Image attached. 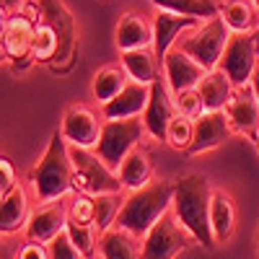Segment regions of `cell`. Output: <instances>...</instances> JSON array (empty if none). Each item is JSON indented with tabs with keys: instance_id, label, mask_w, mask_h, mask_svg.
<instances>
[{
	"instance_id": "cell-1",
	"label": "cell",
	"mask_w": 259,
	"mask_h": 259,
	"mask_svg": "<svg viewBox=\"0 0 259 259\" xmlns=\"http://www.w3.org/2000/svg\"><path fill=\"white\" fill-rule=\"evenodd\" d=\"M210 197L212 187L205 174H184L174 179V205H171V210L182 221V226L192 233L194 244L205 249L218 246L210 228Z\"/></svg>"
},
{
	"instance_id": "cell-2",
	"label": "cell",
	"mask_w": 259,
	"mask_h": 259,
	"mask_svg": "<svg viewBox=\"0 0 259 259\" xmlns=\"http://www.w3.org/2000/svg\"><path fill=\"white\" fill-rule=\"evenodd\" d=\"M174 205V179H150L145 187L124 194L114 226L143 236L153 228Z\"/></svg>"
},
{
	"instance_id": "cell-3",
	"label": "cell",
	"mask_w": 259,
	"mask_h": 259,
	"mask_svg": "<svg viewBox=\"0 0 259 259\" xmlns=\"http://www.w3.org/2000/svg\"><path fill=\"white\" fill-rule=\"evenodd\" d=\"M31 189L39 202L62 200L73 192V161H70V145L62 138V133H52L45 153L36 161L29 174Z\"/></svg>"
},
{
	"instance_id": "cell-4",
	"label": "cell",
	"mask_w": 259,
	"mask_h": 259,
	"mask_svg": "<svg viewBox=\"0 0 259 259\" xmlns=\"http://www.w3.org/2000/svg\"><path fill=\"white\" fill-rule=\"evenodd\" d=\"M70 161H73V192L85 194H119L124 192L119 174L104 163L96 153V148H78L70 145Z\"/></svg>"
},
{
	"instance_id": "cell-5",
	"label": "cell",
	"mask_w": 259,
	"mask_h": 259,
	"mask_svg": "<svg viewBox=\"0 0 259 259\" xmlns=\"http://www.w3.org/2000/svg\"><path fill=\"white\" fill-rule=\"evenodd\" d=\"M228 39H231V29L226 26V21L218 13V16L202 21L200 26H194L192 31H187L177 45L189 57L197 60L205 70H215L221 57H223V50L228 45Z\"/></svg>"
},
{
	"instance_id": "cell-6",
	"label": "cell",
	"mask_w": 259,
	"mask_h": 259,
	"mask_svg": "<svg viewBox=\"0 0 259 259\" xmlns=\"http://www.w3.org/2000/svg\"><path fill=\"white\" fill-rule=\"evenodd\" d=\"M148 138V130L143 117H130V119H104L101 127V138L96 145V153L104 158V163L109 168H119V163L124 161V156L133 148L143 145V140Z\"/></svg>"
},
{
	"instance_id": "cell-7",
	"label": "cell",
	"mask_w": 259,
	"mask_h": 259,
	"mask_svg": "<svg viewBox=\"0 0 259 259\" xmlns=\"http://www.w3.org/2000/svg\"><path fill=\"white\" fill-rule=\"evenodd\" d=\"M189 244H194L192 233L182 226L174 210H168L143 236V259H177Z\"/></svg>"
},
{
	"instance_id": "cell-8",
	"label": "cell",
	"mask_w": 259,
	"mask_h": 259,
	"mask_svg": "<svg viewBox=\"0 0 259 259\" xmlns=\"http://www.w3.org/2000/svg\"><path fill=\"white\" fill-rule=\"evenodd\" d=\"M256 65H259V50H256V41H254V31L231 34L218 68L231 78V83L236 89H241V85H246L251 80Z\"/></svg>"
},
{
	"instance_id": "cell-9",
	"label": "cell",
	"mask_w": 259,
	"mask_h": 259,
	"mask_svg": "<svg viewBox=\"0 0 259 259\" xmlns=\"http://www.w3.org/2000/svg\"><path fill=\"white\" fill-rule=\"evenodd\" d=\"M41 11H45V21H50L52 29L57 31L60 39V50L57 57L50 62V68L62 73L73 65L75 57V47H78V24L75 16L70 13V8L62 3V0H41Z\"/></svg>"
},
{
	"instance_id": "cell-10",
	"label": "cell",
	"mask_w": 259,
	"mask_h": 259,
	"mask_svg": "<svg viewBox=\"0 0 259 259\" xmlns=\"http://www.w3.org/2000/svg\"><path fill=\"white\" fill-rule=\"evenodd\" d=\"M101 127H104V119H99V114L94 109H89L83 104H73L62 114L60 133L68 140V145L96 148L99 138H101Z\"/></svg>"
},
{
	"instance_id": "cell-11",
	"label": "cell",
	"mask_w": 259,
	"mask_h": 259,
	"mask_svg": "<svg viewBox=\"0 0 259 259\" xmlns=\"http://www.w3.org/2000/svg\"><path fill=\"white\" fill-rule=\"evenodd\" d=\"M177 114V106H174V94H171L166 78H158L150 83V99L143 109V122L148 130V138L153 140H163L166 138V127L168 122L174 119Z\"/></svg>"
},
{
	"instance_id": "cell-12",
	"label": "cell",
	"mask_w": 259,
	"mask_h": 259,
	"mask_svg": "<svg viewBox=\"0 0 259 259\" xmlns=\"http://www.w3.org/2000/svg\"><path fill=\"white\" fill-rule=\"evenodd\" d=\"M231 135H233V127L228 122V114L223 109H215V112L205 109L194 119V138H192V145L187 153H192V156L210 153V150L221 148Z\"/></svg>"
},
{
	"instance_id": "cell-13",
	"label": "cell",
	"mask_w": 259,
	"mask_h": 259,
	"mask_svg": "<svg viewBox=\"0 0 259 259\" xmlns=\"http://www.w3.org/2000/svg\"><path fill=\"white\" fill-rule=\"evenodd\" d=\"M34 31H36V24L26 16V13H11V21L6 26V34H3V41H6V50H8V60L16 70H24L34 62L31 60V45H34Z\"/></svg>"
},
{
	"instance_id": "cell-14",
	"label": "cell",
	"mask_w": 259,
	"mask_h": 259,
	"mask_svg": "<svg viewBox=\"0 0 259 259\" xmlns=\"http://www.w3.org/2000/svg\"><path fill=\"white\" fill-rule=\"evenodd\" d=\"M205 68L194 60L189 57L179 45L177 47H171L163 57V78L168 83V89L171 94H179V91H187V89H197L200 80L205 78Z\"/></svg>"
},
{
	"instance_id": "cell-15",
	"label": "cell",
	"mask_w": 259,
	"mask_h": 259,
	"mask_svg": "<svg viewBox=\"0 0 259 259\" xmlns=\"http://www.w3.org/2000/svg\"><path fill=\"white\" fill-rule=\"evenodd\" d=\"M153 52L163 65V57L171 47H177V41L192 31L194 26H200L202 21L194 18V16H179V13H171V11H156L153 16Z\"/></svg>"
},
{
	"instance_id": "cell-16",
	"label": "cell",
	"mask_w": 259,
	"mask_h": 259,
	"mask_svg": "<svg viewBox=\"0 0 259 259\" xmlns=\"http://www.w3.org/2000/svg\"><path fill=\"white\" fill-rule=\"evenodd\" d=\"M65 226H68V207L62 205V200H52V202H39V207L29 215L24 233L29 241L50 244L65 231Z\"/></svg>"
},
{
	"instance_id": "cell-17",
	"label": "cell",
	"mask_w": 259,
	"mask_h": 259,
	"mask_svg": "<svg viewBox=\"0 0 259 259\" xmlns=\"http://www.w3.org/2000/svg\"><path fill=\"white\" fill-rule=\"evenodd\" d=\"M228 114V122L233 127V133L246 135V138H256L259 135V99L254 96L251 85H241L236 89L233 99L228 101V106L223 109Z\"/></svg>"
},
{
	"instance_id": "cell-18",
	"label": "cell",
	"mask_w": 259,
	"mask_h": 259,
	"mask_svg": "<svg viewBox=\"0 0 259 259\" xmlns=\"http://www.w3.org/2000/svg\"><path fill=\"white\" fill-rule=\"evenodd\" d=\"M114 45L119 52L153 47V24L143 13H135V11L122 13L114 29Z\"/></svg>"
},
{
	"instance_id": "cell-19",
	"label": "cell",
	"mask_w": 259,
	"mask_h": 259,
	"mask_svg": "<svg viewBox=\"0 0 259 259\" xmlns=\"http://www.w3.org/2000/svg\"><path fill=\"white\" fill-rule=\"evenodd\" d=\"M150 99V85L138 83V80H127L124 89L101 106V117L104 119H130V117H140L145 104Z\"/></svg>"
},
{
	"instance_id": "cell-20",
	"label": "cell",
	"mask_w": 259,
	"mask_h": 259,
	"mask_svg": "<svg viewBox=\"0 0 259 259\" xmlns=\"http://www.w3.org/2000/svg\"><path fill=\"white\" fill-rule=\"evenodd\" d=\"M29 194L24 184H16L8 194L0 197V236H11L24 231L29 223Z\"/></svg>"
},
{
	"instance_id": "cell-21",
	"label": "cell",
	"mask_w": 259,
	"mask_h": 259,
	"mask_svg": "<svg viewBox=\"0 0 259 259\" xmlns=\"http://www.w3.org/2000/svg\"><path fill=\"white\" fill-rule=\"evenodd\" d=\"M101 259H143V239L119 226H112L99 239Z\"/></svg>"
},
{
	"instance_id": "cell-22",
	"label": "cell",
	"mask_w": 259,
	"mask_h": 259,
	"mask_svg": "<svg viewBox=\"0 0 259 259\" xmlns=\"http://www.w3.org/2000/svg\"><path fill=\"white\" fill-rule=\"evenodd\" d=\"M210 228L215 244H226L236 231V205L226 189H212L210 197Z\"/></svg>"
},
{
	"instance_id": "cell-23",
	"label": "cell",
	"mask_w": 259,
	"mask_h": 259,
	"mask_svg": "<svg viewBox=\"0 0 259 259\" xmlns=\"http://www.w3.org/2000/svg\"><path fill=\"white\" fill-rule=\"evenodd\" d=\"M117 174H119V182L127 192L140 189L153 179V161H150V153L145 150V145H138L130 150L124 156V161L119 163Z\"/></svg>"
},
{
	"instance_id": "cell-24",
	"label": "cell",
	"mask_w": 259,
	"mask_h": 259,
	"mask_svg": "<svg viewBox=\"0 0 259 259\" xmlns=\"http://www.w3.org/2000/svg\"><path fill=\"white\" fill-rule=\"evenodd\" d=\"M122 60V68L130 75V80H138V83H153L161 78V60L156 57L153 47H143V50H127L119 52Z\"/></svg>"
},
{
	"instance_id": "cell-25",
	"label": "cell",
	"mask_w": 259,
	"mask_h": 259,
	"mask_svg": "<svg viewBox=\"0 0 259 259\" xmlns=\"http://www.w3.org/2000/svg\"><path fill=\"white\" fill-rule=\"evenodd\" d=\"M197 91L202 96L205 109L215 112V109H226V106H228V101L236 94V85L231 83V78L221 68H215V70H207L205 73V78L197 85Z\"/></svg>"
},
{
	"instance_id": "cell-26",
	"label": "cell",
	"mask_w": 259,
	"mask_h": 259,
	"mask_svg": "<svg viewBox=\"0 0 259 259\" xmlns=\"http://www.w3.org/2000/svg\"><path fill=\"white\" fill-rule=\"evenodd\" d=\"M218 13L231 29V34H246L259 26V13L251 0H226L218 8Z\"/></svg>"
},
{
	"instance_id": "cell-27",
	"label": "cell",
	"mask_w": 259,
	"mask_h": 259,
	"mask_svg": "<svg viewBox=\"0 0 259 259\" xmlns=\"http://www.w3.org/2000/svg\"><path fill=\"white\" fill-rule=\"evenodd\" d=\"M127 80H130V75L124 73L122 65H106V68H101V70L94 75V80H91V94H94V99L104 106V104H109V101L124 89Z\"/></svg>"
},
{
	"instance_id": "cell-28",
	"label": "cell",
	"mask_w": 259,
	"mask_h": 259,
	"mask_svg": "<svg viewBox=\"0 0 259 259\" xmlns=\"http://www.w3.org/2000/svg\"><path fill=\"white\" fill-rule=\"evenodd\" d=\"M156 6V11H171L179 16H194L200 21H207L212 16H218V6L212 0H150Z\"/></svg>"
},
{
	"instance_id": "cell-29",
	"label": "cell",
	"mask_w": 259,
	"mask_h": 259,
	"mask_svg": "<svg viewBox=\"0 0 259 259\" xmlns=\"http://www.w3.org/2000/svg\"><path fill=\"white\" fill-rule=\"evenodd\" d=\"M57 50H60V39H57V31L52 29L50 21L41 18L36 24V31H34V45H31V60L34 62H45L50 65L55 57H57Z\"/></svg>"
},
{
	"instance_id": "cell-30",
	"label": "cell",
	"mask_w": 259,
	"mask_h": 259,
	"mask_svg": "<svg viewBox=\"0 0 259 259\" xmlns=\"http://www.w3.org/2000/svg\"><path fill=\"white\" fill-rule=\"evenodd\" d=\"M65 233L70 236V241L75 244V249L85 256V259H96L99 251V239L101 233L96 226H85V223H75L68 218V226H65Z\"/></svg>"
},
{
	"instance_id": "cell-31",
	"label": "cell",
	"mask_w": 259,
	"mask_h": 259,
	"mask_svg": "<svg viewBox=\"0 0 259 259\" xmlns=\"http://www.w3.org/2000/svg\"><path fill=\"white\" fill-rule=\"evenodd\" d=\"M192 138H194V119H189V117H182V114H174V119L168 122V127H166V138H163V143L168 145V148H174V150H189V145H192Z\"/></svg>"
},
{
	"instance_id": "cell-32",
	"label": "cell",
	"mask_w": 259,
	"mask_h": 259,
	"mask_svg": "<svg viewBox=\"0 0 259 259\" xmlns=\"http://www.w3.org/2000/svg\"><path fill=\"white\" fill-rule=\"evenodd\" d=\"M122 192L119 194H96V228H99V233H104V231H109L112 226H114V221H117V212H119V207H122Z\"/></svg>"
},
{
	"instance_id": "cell-33",
	"label": "cell",
	"mask_w": 259,
	"mask_h": 259,
	"mask_svg": "<svg viewBox=\"0 0 259 259\" xmlns=\"http://www.w3.org/2000/svg\"><path fill=\"white\" fill-rule=\"evenodd\" d=\"M68 218L75 223L94 226L96 223V197L94 194H85V192H75L68 205Z\"/></svg>"
},
{
	"instance_id": "cell-34",
	"label": "cell",
	"mask_w": 259,
	"mask_h": 259,
	"mask_svg": "<svg viewBox=\"0 0 259 259\" xmlns=\"http://www.w3.org/2000/svg\"><path fill=\"white\" fill-rule=\"evenodd\" d=\"M174 106H177V114L189 117V119H197L205 112V104H202V96L197 89H187V91L174 94Z\"/></svg>"
},
{
	"instance_id": "cell-35",
	"label": "cell",
	"mask_w": 259,
	"mask_h": 259,
	"mask_svg": "<svg viewBox=\"0 0 259 259\" xmlns=\"http://www.w3.org/2000/svg\"><path fill=\"white\" fill-rule=\"evenodd\" d=\"M50 256H52V259H85V256L75 249V244L70 241V236L65 233V231L57 236V239L50 241Z\"/></svg>"
},
{
	"instance_id": "cell-36",
	"label": "cell",
	"mask_w": 259,
	"mask_h": 259,
	"mask_svg": "<svg viewBox=\"0 0 259 259\" xmlns=\"http://www.w3.org/2000/svg\"><path fill=\"white\" fill-rule=\"evenodd\" d=\"M16 259H52L50 256V244H41V241H29L18 249Z\"/></svg>"
},
{
	"instance_id": "cell-37",
	"label": "cell",
	"mask_w": 259,
	"mask_h": 259,
	"mask_svg": "<svg viewBox=\"0 0 259 259\" xmlns=\"http://www.w3.org/2000/svg\"><path fill=\"white\" fill-rule=\"evenodd\" d=\"M16 184H18V179H16L13 163H11L6 156H0V197H3V194H8Z\"/></svg>"
},
{
	"instance_id": "cell-38",
	"label": "cell",
	"mask_w": 259,
	"mask_h": 259,
	"mask_svg": "<svg viewBox=\"0 0 259 259\" xmlns=\"http://www.w3.org/2000/svg\"><path fill=\"white\" fill-rule=\"evenodd\" d=\"M21 6H24V0H0V8H6L11 13H16Z\"/></svg>"
},
{
	"instance_id": "cell-39",
	"label": "cell",
	"mask_w": 259,
	"mask_h": 259,
	"mask_svg": "<svg viewBox=\"0 0 259 259\" xmlns=\"http://www.w3.org/2000/svg\"><path fill=\"white\" fill-rule=\"evenodd\" d=\"M8 21H11V11L0 8V36L6 34V26H8Z\"/></svg>"
},
{
	"instance_id": "cell-40",
	"label": "cell",
	"mask_w": 259,
	"mask_h": 259,
	"mask_svg": "<svg viewBox=\"0 0 259 259\" xmlns=\"http://www.w3.org/2000/svg\"><path fill=\"white\" fill-rule=\"evenodd\" d=\"M249 85H251V91H254V96L259 99V65H256V70H254V75H251Z\"/></svg>"
},
{
	"instance_id": "cell-41",
	"label": "cell",
	"mask_w": 259,
	"mask_h": 259,
	"mask_svg": "<svg viewBox=\"0 0 259 259\" xmlns=\"http://www.w3.org/2000/svg\"><path fill=\"white\" fill-rule=\"evenodd\" d=\"M6 62H11V60H8V50H6V41H3V36H0V65H6Z\"/></svg>"
},
{
	"instance_id": "cell-42",
	"label": "cell",
	"mask_w": 259,
	"mask_h": 259,
	"mask_svg": "<svg viewBox=\"0 0 259 259\" xmlns=\"http://www.w3.org/2000/svg\"><path fill=\"white\" fill-rule=\"evenodd\" d=\"M254 41H256V50H259V26L254 29Z\"/></svg>"
},
{
	"instance_id": "cell-43",
	"label": "cell",
	"mask_w": 259,
	"mask_h": 259,
	"mask_svg": "<svg viewBox=\"0 0 259 259\" xmlns=\"http://www.w3.org/2000/svg\"><path fill=\"white\" fill-rule=\"evenodd\" d=\"M254 241H256V251H259V226H256V236H254Z\"/></svg>"
},
{
	"instance_id": "cell-44",
	"label": "cell",
	"mask_w": 259,
	"mask_h": 259,
	"mask_svg": "<svg viewBox=\"0 0 259 259\" xmlns=\"http://www.w3.org/2000/svg\"><path fill=\"white\" fill-rule=\"evenodd\" d=\"M251 3H254V8H256V13H259V0H251Z\"/></svg>"
},
{
	"instance_id": "cell-45",
	"label": "cell",
	"mask_w": 259,
	"mask_h": 259,
	"mask_svg": "<svg viewBox=\"0 0 259 259\" xmlns=\"http://www.w3.org/2000/svg\"><path fill=\"white\" fill-rule=\"evenodd\" d=\"M254 145H256V150H259V135H256V138H254Z\"/></svg>"
},
{
	"instance_id": "cell-46",
	"label": "cell",
	"mask_w": 259,
	"mask_h": 259,
	"mask_svg": "<svg viewBox=\"0 0 259 259\" xmlns=\"http://www.w3.org/2000/svg\"><path fill=\"white\" fill-rule=\"evenodd\" d=\"M0 259H3V251H0Z\"/></svg>"
},
{
	"instance_id": "cell-47",
	"label": "cell",
	"mask_w": 259,
	"mask_h": 259,
	"mask_svg": "<svg viewBox=\"0 0 259 259\" xmlns=\"http://www.w3.org/2000/svg\"><path fill=\"white\" fill-rule=\"evenodd\" d=\"M99 259H101V256H99Z\"/></svg>"
}]
</instances>
